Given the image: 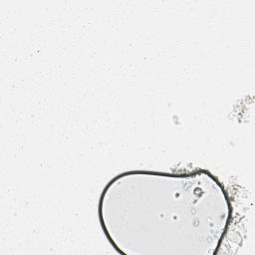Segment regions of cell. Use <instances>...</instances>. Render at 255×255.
<instances>
[{
  "label": "cell",
  "instance_id": "obj_1",
  "mask_svg": "<svg viewBox=\"0 0 255 255\" xmlns=\"http://www.w3.org/2000/svg\"><path fill=\"white\" fill-rule=\"evenodd\" d=\"M231 215L229 196L210 172L132 170L117 175L102 192L99 217L116 246L135 241L217 247Z\"/></svg>",
  "mask_w": 255,
  "mask_h": 255
}]
</instances>
